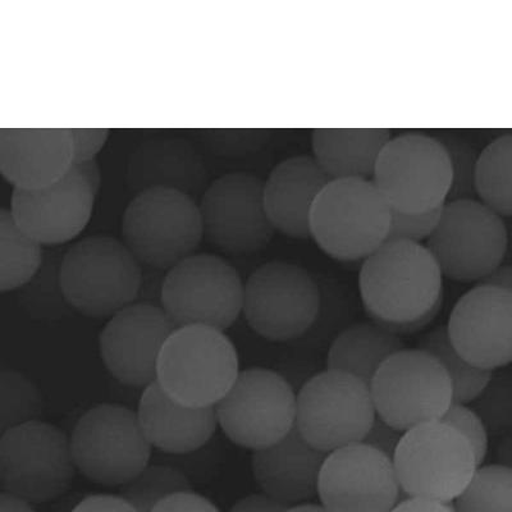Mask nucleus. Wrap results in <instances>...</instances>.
I'll list each match as a JSON object with an SVG mask.
<instances>
[{
    "mask_svg": "<svg viewBox=\"0 0 512 512\" xmlns=\"http://www.w3.org/2000/svg\"><path fill=\"white\" fill-rule=\"evenodd\" d=\"M359 292L372 322L413 335L440 313L443 274L424 244L387 240L361 265Z\"/></svg>",
    "mask_w": 512,
    "mask_h": 512,
    "instance_id": "1",
    "label": "nucleus"
},
{
    "mask_svg": "<svg viewBox=\"0 0 512 512\" xmlns=\"http://www.w3.org/2000/svg\"><path fill=\"white\" fill-rule=\"evenodd\" d=\"M240 374L239 354L226 333L201 326L178 327L160 351L157 382L187 408H216Z\"/></svg>",
    "mask_w": 512,
    "mask_h": 512,
    "instance_id": "2",
    "label": "nucleus"
},
{
    "mask_svg": "<svg viewBox=\"0 0 512 512\" xmlns=\"http://www.w3.org/2000/svg\"><path fill=\"white\" fill-rule=\"evenodd\" d=\"M143 273L123 242L91 236L62 256L59 283L71 309L90 318H112L139 299Z\"/></svg>",
    "mask_w": 512,
    "mask_h": 512,
    "instance_id": "3",
    "label": "nucleus"
},
{
    "mask_svg": "<svg viewBox=\"0 0 512 512\" xmlns=\"http://www.w3.org/2000/svg\"><path fill=\"white\" fill-rule=\"evenodd\" d=\"M391 207L372 180H333L315 201L310 235L340 262H360L388 240Z\"/></svg>",
    "mask_w": 512,
    "mask_h": 512,
    "instance_id": "4",
    "label": "nucleus"
},
{
    "mask_svg": "<svg viewBox=\"0 0 512 512\" xmlns=\"http://www.w3.org/2000/svg\"><path fill=\"white\" fill-rule=\"evenodd\" d=\"M121 235L141 265L168 272L194 255L203 240L199 205L176 190L140 192L123 213Z\"/></svg>",
    "mask_w": 512,
    "mask_h": 512,
    "instance_id": "5",
    "label": "nucleus"
},
{
    "mask_svg": "<svg viewBox=\"0 0 512 512\" xmlns=\"http://www.w3.org/2000/svg\"><path fill=\"white\" fill-rule=\"evenodd\" d=\"M448 280L483 282L502 267L509 235L504 219L479 199L447 201L424 244Z\"/></svg>",
    "mask_w": 512,
    "mask_h": 512,
    "instance_id": "6",
    "label": "nucleus"
},
{
    "mask_svg": "<svg viewBox=\"0 0 512 512\" xmlns=\"http://www.w3.org/2000/svg\"><path fill=\"white\" fill-rule=\"evenodd\" d=\"M376 418L370 384L340 370L315 374L297 392V432L326 454L363 443Z\"/></svg>",
    "mask_w": 512,
    "mask_h": 512,
    "instance_id": "7",
    "label": "nucleus"
},
{
    "mask_svg": "<svg viewBox=\"0 0 512 512\" xmlns=\"http://www.w3.org/2000/svg\"><path fill=\"white\" fill-rule=\"evenodd\" d=\"M70 441L76 469L107 487L125 486L152 463L154 455L137 413L117 404L86 411Z\"/></svg>",
    "mask_w": 512,
    "mask_h": 512,
    "instance_id": "8",
    "label": "nucleus"
},
{
    "mask_svg": "<svg viewBox=\"0 0 512 512\" xmlns=\"http://www.w3.org/2000/svg\"><path fill=\"white\" fill-rule=\"evenodd\" d=\"M393 464L406 497L445 504H454L480 466L470 443L441 420L405 432Z\"/></svg>",
    "mask_w": 512,
    "mask_h": 512,
    "instance_id": "9",
    "label": "nucleus"
},
{
    "mask_svg": "<svg viewBox=\"0 0 512 512\" xmlns=\"http://www.w3.org/2000/svg\"><path fill=\"white\" fill-rule=\"evenodd\" d=\"M370 390L379 418L402 432L442 420L454 404V387L445 368L419 347L384 361Z\"/></svg>",
    "mask_w": 512,
    "mask_h": 512,
    "instance_id": "10",
    "label": "nucleus"
},
{
    "mask_svg": "<svg viewBox=\"0 0 512 512\" xmlns=\"http://www.w3.org/2000/svg\"><path fill=\"white\" fill-rule=\"evenodd\" d=\"M322 305L320 287L300 265L282 260L265 263L244 285L242 314L265 340L294 341L317 322Z\"/></svg>",
    "mask_w": 512,
    "mask_h": 512,
    "instance_id": "11",
    "label": "nucleus"
},
{
    "mask_svg": "<svg viewBox=\"0 0 512 512\" xmlns=\"http://www.w3.org/2000/svg\"><path fill=\"white\" fill-rule=\"evenodd\" d=\"M239 272L213 254H194L164 274L160 306L178 327L208 326L226 331L244 306Z\"/></svg>",
    "mask_w": 512,
    "mask_h": 512,
    "instance_id": "12",
    "label": "nucleus"
},
{
    "mask_svg": "<svg viewBox=\"0 0 512 512\" xmlns=\"http://www.w3.org/2000/svg\"><path fill=\"white\" fill-rule=\"evenodd\" d=\"M76 470L70 437L56 425L38 420L2 433V491L45 504L67 492Z\"/></svg>",
    "mask_w": 512,
    "mask_h": 512,
    "instance_id": "13",
    "label": "nucleus"
},
{
    "mask_svg": "<svg viewBox=\"0 0 512 512\" xmlns=\"http://www.w3.org/2000/svg\"><path fill=\"white\" fill-rule=\"evenodd\" d=\"M297 392L282 374L267 368L242 370L216 406L228 440L249 450L276 445L296 428Z\"/></svg>",
    "mask_w": 512,
    "mask_h": 512,
    "instance_id": "14",
    "label": "nucleus"
},
{
    "mask_svg": "<svg viewBox=\"0 0 512 512\" xmlns=\"http://www.w3.org/2000/svg\"><path fill=\"white\" fill-rule=\"evenodd\" d=\"M372 181L392 209L405 213L441 209L451 187L445 145L419 132L392 137L378 159Z\"/></svg>",
    "mask_w": 512,
    "mask_h": 512,
    "instance_id": "15",
    "label": "nucleus"
},
{
    "mask_svg": "<svg viewBox=\"0 0 512 512\" xmlns=\"http://www.w3.org/2000/svg\"><path fill=\"white\" fill-rule=\"evenodd\" d=\"M262 178L248 172L218 177L200 198L204 236L224 253H258L272 241L276 228L264 204Z\"/></svg>",
    "mask_w": 512,
    "mask_h": 512,
    "instance_id": "16",
    "label": "nucleus"
},
{
    "mask_svg": "<svg viewBox=\"0 0 512 512\" xmlns=\"http://www.w3.org/2000/svg\"><path fill=\"white\" fill-rule=\"evenodd\" d=\"M318 497L328 512H391L406 498L393 460L364 443L327 455Z\"/></svg>",
    "mask_w": 512,
    "mask_h": 512,
    "instance_id": "17",
    "label": "nucleus"
},
{
    "mask_svg": "<svg viewBox=\"0 0 512 512\" xmlns=\"http://www.w3.org/2000/svg\"><path fill=\"white\" fill-rule=\"evenodd\" d=\"M177 327L162 306L135 303L114 314L100 333L105 368L126 386L157 382L160 351Z\"/></svg>",
    "mask_w": 512,
    "mask_h": 512,
    "instance_id": "18",
    "label": "nucleus"
},
{
    "mask_svg": "<svg viewBox=\"0 0 512 512\" xmlns=\"http://www.w3.org/2000/svg\"><path fill=\"white\" fill-rule=\"evenodd\" d=\"M455 349L479 369L512 364V294L478 283L456 301L446 324Z\"/></svg>",
    "mask_w": 512,
    "mask_h": 512,
    "instance_id": "19",
    "label": "nucleus"
},
{
    "mask_svg": "<svg viewBox=\"0 0 512 512\" xmlns=\"http://www.w3.org/2000/svg\"><path fill=\"white\" fill-rule=\"evenodd\" d=\"M95 195L71 168L43 189L13 187L11 216L22 232L39 244L57 245L75 239L90 221Z\"/></svg>",
    "mask_w": 512,
    "mask_h": 512,
    "instance_id": "20",
    "label": "nucleus"
},
{
    "mask_svg": "<svg viewBox=\"0 0 512 512\" xmlns=\"http://www.w3.org/2000/svg\"><path fill=\"white\" fill-rule=\"evenodd\" d=\"M70 128H2L0 172L18 189L53 185L70 171Z\"/></svg>",
    "mask_w": 512,
    "mask_h": 512,
    "instance_id": "21",
    "label": "nucleus"
},
{
    "mask_svg": "<svg viewBox=\"0 0 512 512\" xmlns=\"http://www.w3.org/2000/svg\"><path fill=\"white\" fill-rule=\"evenodd\" d=\"M208 171L203 155L182 137L160 136L145 141L131 154L127 164V186L135 195L167 189L203 196Z\"/></svg>",
    "mask_w": 512,
    "mask_h": 512,
    "instance_id": "22",
    "label": "nucleus"
},
{
    "mask_svg": "<svg viewBox=\"0 0 512 512\" xmlns=\"http://www.w3.org/2000/svg\"><path fill=\"white\" fill-rule=\"evenodd\" d=\"M327 455L310 445L295 428L276 445L254 451L251 469L264 495L291 507L318 496Z\"/></svg>",
    "mask_w": 512,
    "mask_h": 512,
    "instance_id": "23",
    "label": "nucleus"
},
{
    "mask_svg": "<svg viewBox=\"0 0 512 512\" xmlns=\"http://www.w3.org/2000/svg\"><path fill=\"white\" fill-rule=\"evenodd\" d=\"M331 178L313 155H295L278 163L264 182L265 210L274 228L294 239H309L315 201Z\"/></svg>",
    "mask_w": 512,
    "mask_h": 512,
    "instance_id": "24",
    "label": "nucleus"
},
{
    "mask_svg": "<svg viewBox=\"0 0 512 512\" xmlns=\"http://www.w3.org/2000/svg\"><path fill=\"white\" fill-rule=\"evenodd\" d=\"M137 418L157 452L180 455L207 446L216 436V408L194 409L178 404L158 382L144 388Z\"/></svg>",
    "mask_w": 512,
    "mask_h": 512,
    "instance_id": "25",
    "label": "nucleus"
},
{
    "mask_svg": "<svg viewBox=\"0 0 512 512\" xmlns=\"http://www.w3.org/2000/svg\"><path fill=\"white\" fill-rule=\"evenodd\" d=\"M392 139L387 128H315L313 157L331 180H373L379 157Z\"/></svg>",
    "mask_w": 512,
    "mask_h": 512,
    "instance_id": "26",
    "label": "nucleus"
},
{
    "mask_svg": "<svg viewBox=\"0 0 512 512\" xmlns=\"http://www.w3.org/2000/svg\"><path fill=\"white\" fill-rule=\"evenodd\" d=\"M406 349L401 336L374 322L355 323L338 333L327 354V369L370 384L384 361Z\"/></svg>",
    "mask_w": 512,
    "mask_h": 512,
    "instance_id": "27",
    "label": "nucleus"
},
{
    "mask_svg": "<svg viewBox=\"0 0 512 512\" xmlns=\"http://www.w3.org/2000/svg\"><path fill=\"white\" fill-rule=\"evenodd\" d=\"M41 267V244L17 227L9 210H0V291L26 286Z\"/></svg>",
    "mask_w": 512,
    "mask_h": 512,
    "instance_id": "28",
    "label": "nucleus"
},
{
    "mask_svg": "<svg viewBox=\"0 0 512 512\" xmlns=\"http://www.w3.org/2000/svg\"><path fill=\"white\" fill-rule=\"evenodd\" d=\"M477 192L487 207L512 218V134L498 136L480 152Z\"/></svg>",
    "mask_w": 512,
    "mask_h": 512,
    "instance_id": "29",
    "label": "nucleus"
},
{
    "mask_svg": "<svg viewBox=\"0 0 512 512\" xmlns=\"http://www.w3.org/2000/svg\"><path fill=\"white\" fill-rule=\"evenodd\" d=\"M418 347L433 355L445 368L454 387V402L457 404L473 402L491 378L492 372L474 367L455 349L446 326H438L425 333Z\"/></svg>",
    "mask_w": 512,
    "mask_h": 512,
    "instance_id": "30",
    "label": "nucleus"
},
{
    "mask_svg": "<svg viewBox=\"0 0 512 512\" xmlns=\"http://www.w3.org/2000/svg\"><path fill=\"white\" fill-rule=\"evenodd\" d=\"M452 505L455 512H512V469L497 463L480 465Z\"/></svg>",
    "mask_w": 512,
    "mask_h": 512,
    "instance_id": "31",
    "label": "nucleus"
},
{
    "mask_svg": "<svg viewBox=\"0 0 512 512\" xmlns=\"http://www.w3.org/2000/svg\"><path fill=\"white\" fill-rule=\"evenodd\" d=\"M192 491V483L171 465L152 461L125 486L121 495L139 512H152L155 506L176 493Z\"/></svg>",
    "mask_w": 512,
    "mask_h": 512,
    "instance_id": "32",
    "label": "nucleus"
},
{
    "mask_svg": "<svg viewBox=\"0 0 512 512\" xmlns=\"http://www.w3.org/2000/svg\"><path fill=\"white\" fill-rule=\"evenodd\" d=\"M44 400L36 384L17 370L0 373V432L38 422Z\"/></svg>",
    "mask_w": 512,
    "mask_h": 512,
    "instance_id": "33",
    "label": "nucleus"
},
{
    "mask_svg": "<svg viewBox=\"0 0 512 512\" xmlns=\"http://www.w3.org/2000/svg\"><path fill=\"white\" fill-rule=\"evenodd\" d=\"M472 406L486 425L489 436L505 437L512 432V364L493 370L486 387Z\"/></svg>",
    "mask_w": 512,
    "mask_h": 512,
    "instance_id": "34",
    "label": "nucleus"
},
{
    "mask_svg": "<svg viewBox=\"0 0 512 512\" xmlns=\"http://www.w3.org/2000/svg\"><path fill=\"white\" fill-rule=\"evenodd\" d=\"M59 265L56 268L54 265H48L45 271H41L40 268L39 273L22 287L20 304L32 317L58 319L64 317L71 309L64 299L59 283Z\"/></svg>",
    "mask_w": 512,
    "mask_h": 512,
    "instance_id": "35",
    "label": "nucleus"
},
{
    "mask_svg": "<svg viewBox=\"0 0 512 512\" xmlns=\"http://www.w3.org/2000/svg\"><path fill=\"white\" fill-rule=\"evenodd\" d=\"M445 145L451 166V187L448 200L478 199L477 171L479 152L460 137H446Z\"/></svg>",
    "mask_w": 512,
    "mask_h": 512,
    "instance_id": "36",
    "label": "nucleus"
},
{
    "mask_svg": "<svg viewBox=\"0 0 512 512\" xmlns=\"http://www.w3.org/2000/svg\"><path fill=\"white\" fill-rule=\"evenodd\" d=\"M221 442L212 441L207 446L199 448V450L186 452L180 455H167L162 452H155L152 461H158L173 466L184 473L190 482H205L208 480L222 459Z\"/></svg>",
    "mask_w": 512,
    "mask_h": 512,
    "instance_id": "37",
    "label": "nucleus"
},
{
    "mask_svg": "<svg viewBox=\"0 0 512 512\" xmlns=\"http://www.w3.org/2000/svg\"><path fill=\"white\" fill-rule=\"evenodd\" d=\"M441 422L450 425L470 443L477 456L478 463L483 465L489 450V433L480 416L468 404L454 402L443 416Z\"/></svg>",
    "mask_w": 512,
    "mask_h": 512,
    "instance_id": "38",
    "label": "nucleus"
},
{
    "mask_svg": "<svg viewBox=\"0 0 512 512\" xmlns=\"http://www.w3.org/2000/svg\"><path fill=\"white\" fill-rule=\"evenodd\" d=\"M442 209V208H441ZM441 209L431 212L405 213L391 208L388 240H402L425 244L436 230Z\"/></svg>",
    "mask_w": 512,
    "mask_h": 512,
    "instance_id": "39",
    "label": "nucleus"
},
{
    "mask_svg": "<svg viewBox=\"0 0 512 512\" xmlns=\"http://www.w3.org/2000/svg\"><path fill=\"white\" fill-rule=\"evenodd\" d=\"M73 162L95 159L109 136L108 128H70Z\"/></svg>",
    "mask_w": 512,
    "mask_h": 512,
    "instance_id": "40",
    "label": "nucleus"
},
{
    "mask_svg": "<svg viewBox=\"0 0 512 512\" xmlns=\"http://www.w3.org/2000/svg\"><path fill=\"white\" fill-rule=\"evenodd\" d=\"M404 434L405 432L393 427L392 424L387 423L386 420L379 418L377 415L363 443L393 460L397 450H399Z\"/></svg>",
    "mask_w": 512,
    "mask_h": 512,
    "instance_id": "41",
    "label": "nucleus"
},
{
    "mask_svg": "<svg viewBox=\"0 0 512 512\" xmlns=\"http://www.w3.org/2000/svg\"><path fill=\"white\" fill-rule=\"evenodd\" d=\"M152 512H221L218 507L194 491L180 492L159 502Z\"/></svg>",
    "mask_w": 512,
    "mask_h": 512,
    "instance_id": "42",
    "label": "nucleus"
},
{
    "mask_svg": "<svg viewBox=\"0 0 512 512\" xmlns=\"http://www.w3.org/2000/svg\"><path fill=\"white\" fill-rule=\"evenodd\" d=\"M71 512H139L122 496L91 495L80 501Z\"/></svg>",
    "mask_w": 512,
    "mask_h": 512,
    "instance_id": "43",
    "label": "nucleus"
},
{
    "mask_svg": "<svg viewBox=\"0 0 512 512\" xmlns=\"http://www.w3.org/2000/svg\"><path fill=\"white\" fill-rule=\"evenodd\" d=\"M288 507L273 498L259 493L241 498L232 506L230 512H285Z\"/></svg>",
    "mask_w": 512,
    "mask_h": 512,
    "instance_id": "44",
    "label": "nucleus"
},
{
    "mask_svg": "<svg viewBox=\"0 0 512 512\" xmlns=\"http://www.w3.org/2000/svg\"><path fill=\"white\" fill-rule=\"evenodd\" d=\"M391 512H455L454 505L445 502L406 497Z\"/></svg>",
    "mask_w": 512,
    "mask_h": 512,
    "instance_id": "45",
    "label": "nucleus"
},
{
    "mask_svg": "<svg viewBox=\"0 0 512 512\" xmlns=\"http://www.w3.org/2000/svg\"><path fill=\"white\" fill-rule=\"evenodd\" d=\"M71 168L84 178L86 184L90 186L91 191L96 196L102 184V175H100L99 164L96 159L81 160L73 162Z\"/></svg>",
    "mask_w": 512,
    "mask_h": 512,
    "instance_id": "46",
    "label": "nucleus"
},
{
    "mask_svg": "<svg viewBox=\"0 0 512 512\" xmlns=\"http://www.w3.org/2000/svg\"><path fill=\"white\" fill-rule=\"evenodd\" d=\"M26 498L15 493L2 491L0 493V512H36L35 507Z\"/></svg>",
    "mask_w": 512,
    "mask_h": 512,
    "instance_id": "47",
    "label": "nucleus"
},
{
    "mask_svg": "<svg viewBox=\"0 0 512 512\" xmlns=\"http://www.w3.org/2000/svg\"><path fill=\"white\" fill-rule=\"evenodd\" d=\"M480 283L505 288V290L512 294V265H505V267L502 265L492 276H489L487 280Z\"/></svg>",
    "mask_w": 512,
    "mask_h": 512,
    "instance_id": "48",
    "label": "nucleus"
},
{
    "mask_svg": "<svg viewBox=\"0 0 512 512\" xmlns=\"http://www.w3.org/2000/svg\"><path fill=\"white\" fill-rule=\"evenodd\" d=\"M497 464L512 469V432L502 437L496 450Z\"/></svg>",
    "mask_w": 512,
    "mask_h": 512,
    "instance_id": "49",
    "label": "nucleus"
},
{
    "mask_svg": "<svg viewBox=\"0 0 512 512\" xmlns=\"http://www.w3.org/2000/svg\"><path fill=\"white\" fill-rule=\"evenodd\" d=\"M285 512H328L322 505L301 504L288 507Z\"/></svg>",
    "mask_w": 512,
    "mask_h": 512,
    "instance_id": "50",
    "label": "nucleus"
}]
</instances>
